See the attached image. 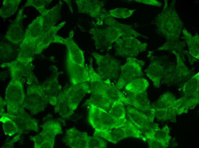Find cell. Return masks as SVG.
Listing matches in <instances>:
<instances>
[{
  "label": "cell",
  "mask_w": 199,
  "mask_h": 148,
  "mask_svg": "<svg viewBox=\"0 0 199 148\" xmlns=\"http://www.w3.org/2000/svg\"><path fill=\"white\" fill-rule=\"evenodd\" d=\"M165 1L163 11L155 17L154 21L157 33L167 40L161 48L180 44L178 43L181 42L178 41L183 25L175 8L174 3L172 2L168 6L167 1Z\"/></svg>",
  "instance_id": "obj_1"
},
{
  "label": "cell",
  "mask_w": 199,
  "mask_h": 148,
  "mask_svg": "<svg viewBox=\"0 0 199 148\" xmlns=\"http://www.w3.org/2000/svg\"><path fill=\"white\" fill-rule=\"evenodd\" d=\"M182 103V98L176 100L172 94L166 93L151 105V113L162 121L174 122L176 120L177 111Z\"/></svg>",
  "instance_id": "obj_2"
},
{
  "label": "cell",
  "mask_w": 199,
  "mask_h": 148,
  "mask_svg": "<svg viewBox=\"0 0 199 148\" xmlns=\"http://www.w3.org/2000/svg\"><path fill=\"white\" fill-rule=\"evenodd\" d=\"M142 133L128 119L122 126L109 130H95L94 136L100 137L109 142L116 144L123 139L132 137L142 139H146Z\"/></svg>",
  "instance_id": "obj_3"
},
{
  "label": "cell",
  "mask_w": 199,
  "mask_h": 148,
  "mask_svg": "<svg viewBox=\"0 0 199 148\" xmlns=\"http://www.w3.org/2000/svg\"><path fill=\"white\" fill-rule=\"evenodd\" d=\"M86 93H90L87 82L72 85L59 94L57 100L71 116Z\"/></svg>",
  "instance_id": "obj_4"
},
{
  "label": "cell",
  "mask_w": 199,
  "mask_h": 148,
  "mask_svg": "<svg viewBox=\"0 0 199 148\" xmlns=\"http://www.w3.org/2000/svg\"><path fill=\"white\" fill-rule=\"evenodd\" d=\"M89 110V122L94 129L109 130L120 126L127 121L117 119L107 111L91 104L84 105Z\"/></svg>",
  "instance_id": "obj_5"
},
{
  "label": "cell",
  "mask_w": 199,
  "mask_h": 148,
  "mask_svg": "<svg viewBox=\"0 0 199 148\" xmlns=\"http://www.w3.org/2000/svg\"><path fill=\"white\" fill-rule=\"evenodd\" d=\"M1 66L2 68L8 67L12 79L19 81L22 84L25 83L29 85L39 84L33 72L32 62L16 59L11 62L2 63Z\"/></svg>",
  "instance_id": "obj_6"
},
{
  "label": "cell",
  "mask_w": 199,
  "mask_h": 148,
  "mask_svg": "<svg viewBox=\"0 0 199 148\" xmlns=\"http://www.w3.org/2000/svg\"><path fill=\"white\" fill-rule=\"evenodd\" d=\"M92 54L97 65V73L103 79L115 81L119 79L121 65L118 60L108 54L93 52Z\"/></svg>",
  "instance_id": "obj_7"
},
{
  "label": "cell",
  "mask_w": 199,
  "mask_h": 148,
  "mask_svg": "<svg viewBox=\"0 0 199 148\" xmlns=\"http://www.w3.org/2000/svg\"><path fill=\"white\" fill-rule=\"evenodd\" d=\"M22 84L12 79L6 88L5 101L9 114L16 115L24 107L25 97Z\"/></svg>",
  "instance_id": "obj_8"
},
{
  "label": "cell",
  "mask_w": 199,
  "mask_h": 148,
  "mask_svg": "<svg viewBox=\"0 0 199 148\" xmlns=\"http://www.w3.org/2000/svg\"><path fill=\"white\" fill-rule=\"evenodd\" d=\"M41 127L43 129L41 133L29 138L34 142V148H53L56 135L63 133L61 124L56 121L49 120L42 124Z\"/></svg>",
  "instance_id": "obj_9"
},
{
  "label": "cell",
  "mask_w": 199,
  "mask_h": 148,
  "mask_svg": "<svg viewBox=\"0 0 199 148\" xmlns=\"http://www.w3.org/2000/svg\"><path fill=\"white\" fill-rule=\"evenodd\" d=\"M145 62L134 57L126 58V62L120 67V74L115 84L116 87L119 90L123 88L129 82L143 75L142 66Z\"/></svg>",
  "instance_id": "obj_10"
},
{
  "label": "cell",
  "mask_w": 199,
  "mask_h": 148,
  "mask_svg": "<svg viewBox=\"0 0 199 148\" xmlns=\"http://www.w3.org/2000/svg\"><path fill=\"white\" fill-rule=\"evenodd\" d=\"M48 103L41 85H33L28 87L24 106L29 110L32 116L44 111Z\"/></svg>",
  "instance_id": "obj_11"
},
{
  "label": "cell",
  "mask_w": 199,
  "mask_h": 148,
  "mask_svg": "<svg viewBox=\"0 0 199 148\" xmlns=\"http://www.w3.org/2000/svg\"><path fill=\"white\" fill-rule=\"evenodd\" d=\"M92 38L95 41L96 49L101 51L112 48V44L121 37L118 32L114 28L107 26L102 28H94L89 30Z\"/></svg>",
  "instance_id": "obj_12"
},
{
  "label": "cell",
  "mask_w": 199,
  "mask_h": 148,
  "mask_svg": "<svg viewBox=\"0 0 199 148\" xmlns=\"http://www.w3.org/2000/svg\"><path fill=\"white\" fill-rule=\"evenodd\" d=\"M115 44V54L123 58L135 57L146 49L147 44L136 38L119 39Z\"/></svg>",
  "instance_id": "obj_13"
},
{
  "label": "cell",
  "mask_w": 199,
  "mask_h": 148,
  "mask_svg": "<svg viewBox=\"0 0 199 148\" xmlns=\"http://www.w3.org/2000/svg\"><path fill=\"white\" fill-rule=\"evenodd\" d=\"M125 109L127 119L144 135L152 130L158 127V125L152 121L146 114L132 106L126 105Z\"/></svg>",
  "instance_id": "obj_14"
},
{
  "label": "cell",
  "mask_w": 199,
  "mask_h": 148,
  "mask_svg": "<svg viewBox=\"0 0 199 148\" xmlns=\"http://www.w3.org/2000/svg\"><path fill=\"white\" fill-rule=\"evenodd\" d=\"M95 139V136H89L73 128L66 130L63 141L72 148H93Z\"/></svg>",
  "instance_id": "obj_15"
},
{
  "label": "cell",
  "mask_w": 199,
  "mask_h": 148,
  "mask_svg": "<svg viewBox=\"0 0 199 148\" xmlns=\"http://www.w3.org/2000/svg\"><path fill=\"white\" fill-rule=\"evenodd\" d=\"M43 17L41 15L37 17L26 29L24 39L19 47H27L36 50L38 42L43 34Z\"/></svg>",
  "instance_id": "obj_16"
},
{
  "label": "cell",
  "mask_w": 199,
  "mask_h": 148,
  "mask_svg": "<svg viewBox=\"0 0 199 148\" xmlns=\"http://www.w3.org/2000/svg\"><path fill=\"white\" fill-rule=\"evenodd\" d=\"M73 31H71L69 37L65 39L56 35L53 42L63 44L66 46L68 50L67 62L85 67L83 53L73 40Z\"/></svg>",
  "instance_id": "obj_17"
},
{
  "label": "cell",
  "mask_w": 199,
  "mask_h": 148,
  "mask_svg": "<svg viewBox=\"0 0 199 148\" xmlns=\"http://www.w3.org/2000/svg\"><path fill=\"white\" fill-rule=\"evenodd\" d=\"M51 73L49 78L41 85L49 103L55 106L57 102L58 95L61 91V87L59 83L58 77L59 73L57 67L51 65Z\"/></svg>",
  "instance_id": "obj_18"
},
{
  "label": "cell",
  "mask_w": 199,
  "mask_h": 148,
  "mask_svg": "<svg viewBox=\"0 0 199 148\" xmlns=\"http://www.w3.org/2000/svg\"><path fill=\"white\" fill-rule=\"evenodd\" d=\"M23 8L20 10L15 19L9 26L5 37L14 44H20L24 38V35L22 23Z\"/></svg>",
  "instance_id": "obj_19"
},
{
  "label": "cell",
  "mask_w": 199,
  "mask_h": 148,
  "mask_svg": "<svg viewBox=\"0 0 199 148\" xmlns=\"http://www.w3.org/2000/svg\"><path fill=\"white\" fill-rule=\"evenodd\" d=\"M13 120L18 128L19 134L27 133L32 131L39 132L37 121L31 117L23 108L20 110L17 114L14 115Z\"/></svg>",
  "instance_id": "obj_20"
},
{
  "label": "cell",
  "mask_w": 199,
  "mask_h": 148,
  "mask_svg": "<svg viewBox=\"0 0 199 148\" xmlns=\"http://www.w3.org/2000/svg\"><path fill=\"white\" fill-rule=\"evenodd\" d=\"M100 19L105 24L114 27L122 38L144 37L134 30L130 26L122 24L115 20L107 12L102 15Z\"/></svg>",
  "instance_id": "obj_21"
},
{
  "label": "cell",
  "mask_w": 199,
  "mask_h": 148,
  "mask_svg": "<svg viewBox=\"0 0 199 148\" xmlns=\"http://www.w3.org/2000/svg\"><path fill=\"white\" fill-rule=\"evenodd\" d=\"M125 96L129 100L130 105L146 114L152 121L154 116L151 113V108L146 91L134 94L127 91Z\"/></svg>",
  "instance_id": "obj_22"
},
{
  "label": "cell",
  "mask_w": 199,
  "mask_h": 148,
  "mask_svg": "<svg viewBox=\"0 0 199 148\" xmlns=\"http://www.w3.org/2000/svg\"><path fill=\"white\" fill-rule=\"evenodd\" d=\"M80 13L89 15L96 18H100L106 11L103 8L104 3L103 1L97 0H76L75 1Z\"/></svg>",
  "instance_id": "obj_23"
},
{
  "label": "cell",
  "mask_w": 199,
  "mask_h": 148,
  "mask_svg": "<svg viewBox=\"0 0 199 148\" xmlns=\"http://www.w3.org/2000/svg\"><path fill=\"white\" fill-rule=\"evenodd\" d=\"M67 68L71 83L75 85L88 82L90 80L87 65L83 67L67 62Z\"/></svg>",
  "instance_id": "obj_24"
},
{
  "label": "cell",
  "mask_w": 199,
  "mask_h": 148,
  "mask_svg": "<svg viewBox=\"0 0 199 148\" xmlns=\"http://www.w3.org/2000/svg\"><path fill=\"white\" fill-rule=\"evenodd\" d=\"M65 23V21L62 22L57 26L48 29L45 28L43 27L42 34L37 44L35 54H41L51 43L53 42L57 32Z\"/></svg>",
  "instance_id": "obj_25"
},
{
  "label": "cell",
  "mask_w": 199,
  "mask_h": 148,
  "mask_svg": "<svg viewBox=\"0 0 199 148\" xmlns=\"http://www.w3.org/2000/svg\"><path fill=\"white\" fill-rule=\"evenodd\" d=\"M89 98L85 101L84 105L93 104L108 112L113 102L105 94L102 89L92 92Z\"/></svg>",
  "instance_id": "obj_26"
},
{
  "label": "cell",
  "mask_w": 199,
  "mask_h": 148,
  "mask_svg": "<svg viewBox=\"0 0 199 148\" xmlns=\"http://www.w3.org/2000/svg\"><path fill=\"white\" fill-rule=\"evenodd\" d=\"M102 89L105 94L112 102L120 101L126 105H130L129 100L125 95L109 79L105 80V84Z\"/></svg>",
  "instance_id": "obj_27"
},
{
  "label": "cell",
  "mask_w": 199,
  "mask_h": 148,
  "mask_svg": "<svg viewBox=\"0 0 199 148\" xmlns=\"http://www.w3.org/2000/svg\"><path fill=\"white\" fill-rule=\"evenodd\" d=\"M169 133L170 129L166 125L161 130L159 128L154 129L144 135L146 139H151L157 141L167 147L171 139V137L169 135Z\"/></svg>",
  "instance_id": "obj_28"
},
{
  "label": "cell",
  "mask_w": 199,
  "mask_h": 148,
  "mask_svg": "<svg viewBox=\"0 0 199 148\" xmlns=\"http://www.w3.org/2000/svg\"><path fill=\"white\" fill-rule=\"evenodd\" d=\"M182 32L184 36V38L188 46L190 53L195 58L199 59V35L196 33L194 37L185 28Z\"/></svg>",
  "instance_id": "obj_29"
},
{
  "label": "cell",
  "mask_w": 199,
  "mask_h": 148,
  "mask_svg": "<svg viewBox=\"0 0 199 148\" xmlns=\"http://www.w3.org/2000/svg\"><path fill=\"white\" fill-rule=\"evenodd\" d=\"M148 86V82L146 79L139 77L128 83L125 86V89L130 92L136 94L145 91Z\"/></svg>",
  "instance_id": "obj_30"
},
{
  "label": "cell",
  "mask_w": 199,
  "mask_h": 148,
  "mask_svg": "<svg viewBox=\"0 0 199 148\" xmlns=\"http://www.w3.org/2000/svg\"><path fill=\"white\" fill-rule=\"evenodd\" d=\"M21 0H4L0 9V16L4 19L13 15L17 11Z\"/></svg>",
  "instance_id": "obj_31"
},
{
  "label": "cell",
  "mask_w": 199,
  "mask_h": 148,
  "mask_svg": "<svg viewBox=\"0 0 199 148\" xmlns=\"http://www.w3.org/2000/svg\"><path fill=\"white\" fill-rule=\"evenodd\" d=\"M108 112L114 118L119 120H125L126 118L124 104L120 101H114L112 104Z\"/></svg>",
  "instance_id": "obj_32"
},
{
  "label": "cell",
  "mask_w": 199,
  "mask_h": 148,
  "mask_svg": "<svg viewBox=\"0 0 199 148\" xmlns=\"http://www.w3.org/2000/svg\"><path fill=\"white\" fill-rule=\"evenodd\" d=\"M0 121L3 123V128L5 135L11 136L16 133H19L18 128L13 120L3 115Z\"/></svg>",
  "instance_id": "obj_33"
},
{
  "label": "cell",
  "mask_w": 199,
  "mask_h": 148,
  "mask_svg": "<svg viewBox=\"0 0 199 148\" xmlns=\"http://www.w3.org/2000/svg\"><path fill=\"white\" fill-rule=\"evenodd\" d=\"M52 0H28L24 4V7L32 6L34 7L43 16L47 14L49 9H46V7L51 2Z\"/></svg>",
  "instance_id": "obj_34"
},
{
  "label": "cell",
  "mask_w": 199,
  "mask_h": 148,
  "mask_svg": "<svg viewBox=\"0 0 199 148\" xmlns=\"http://www.w3.org/2000/svg\"><path fill=\"white\" fill-rule=\"evenodd\" d=\"M15 54V50L13 46L7 43L1 42V60L4 61L11 59Z\"/></svg>",
  "instance_id": "obj_35"
},
{
  "label": "cell",
  "mask_w": 199,
  "mask_h": 148,
  "mask_svg": "<svg viewBox=\"0 0 199 148\" xmlns=\"http://www.w3.org/2000/svg\"><path fill=\"white\" fill-rule=\"evenodd\" d=\"M136 10L126 8H118L109 11V14L112 17L126 18L130 17Z\"/></svg>",
  "instance_id": "obj_36"
},
{
  "label": "cell",
  "mask_w": 199,
  "mask_h": 148,
  "mask_svg": "<svg viewBox=\"0 0 199 148\" xmlns=\"http://www.w3.org/2000/svg\"><path fill=\"white\" fill-rule=\"evenodd\" d=\"M142 3L153 5L158 7L162 6V3L155 0H134Z\"/></svg>",
  "instance_id": "obj_37"
}]
</instances>
